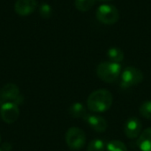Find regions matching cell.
Returning a JSON list of instances; mask_svg holds the SVG:
<instances>
[{
    "label": "cell",
    "instance_id": "obj_1",
    "mask_svg": "<svg viewBox=\"0 0 151 151\" xmlns=\"http://www.w3.org/2000/svg\"><path fill=\"white\" fill-rule=\"evenodd\" d=\"M113 102L112 94L107 89H97L92 92L88 99L87 105L90 111L100 113L108 111Z\"/></svg>",
    "mask_w": 151,
    "mask_h": 151
},
{
    "label": "cell",
    "instance_id": "obj_2",
    "mask_svg": "<svg viewBox=\"0 0 151 151\" xmlns=\"http://www.w3.org/2000/svg\"><path fill=\"white\" fill-rule=\"evenodd\" d=\"M122 67L119 63L111 61L102 62L96 68V74L100 80L106 83L115 82L120 76Z\"/></svg>",
    "mask_w": 151,
    "mask_h": 151
},
{
    "label": "cell",
    "instance_id": "obj_3",
    "mask_svg": "<svg viewBox=\"0 0 151 151\" xmlns=\"http://www.w3.org/2000/svg\"><path fill=\"white\" fill-rule=\"evenodd\" d=\"M97 20L105 25H113L119 19V12L116 6L110 4H101L96 12Z\"/></svg>",
    "mask_w": 151,
    "mask_h": 151
},
{
    "label": "cell",
    "instance_id": "obj_4",
    "mask_svg": "<svg viewBox=\"0 0 151 151\" xmlns=\"http://www.w3.org/2000/svg\"><path fill=\"white\" fill-rule=\"evenodd\" d=\"M120 79V87L122 88H128L142 83L144 75L140 69L134 66H127L121 72Z\"/></svg>",
    "mask_w": 151,
    "mask_h": 151
},
{
    "label": "cell",
    "instance_id": "obj_5",
    "mask_svg": "<svg viewBox=\"0 0 151 151\" xmlns=\"http://www.w3.org/2000/svg\"><path fill=\"white\" fill-rule=\"evenodd\" d=\"M65 142L73 150H79L86 144V134L79 127H71L65 134Z\"/></svg>",
    "mask_w": 151,
    "mask_h": 151
},
{
    "label": "cell",
    "instance_id": "obj_6",
    "mask_svg": "<svg viewBox=\"0 0 151 151\" xmlns=\"http://www.w3.org/2000/svg\"><path fill=\"white\" fill-rule=\"evenodd\" d=\"M1 97L3 102L14 103L17 105L21 104L24 101L22 95H20L19 88L12 83H9L4 86L1 90Z\"/></svg>",
    "mask_w": 151,
    "mask_h": 151
},
{
    "label": "cell",
    "instance_id": "obj_7",
    "mask_svg": "<svg viewBox=\"0 0 151 151\" xmlns=\"http://www.w3.org/2000/svg\"><path fill=\"white\" fill-rule=\"evenodd\" d=\"M0 115H1L2 119L5 123L12 124L18 119L19 116V107L14 103H11V102L4 103L1 105Z\"/></svg>",
    "mask_w": 151,
    "mask_h": 151
},
{
    "label": "cell",
    "instance_id": "obj_8",
    "mask_svg": "<svg viewBox=\"0 0 151 151\" xmlns=\"http://www.w3.org/2000/svg\"><path fill=\"white\" fill-rule=\"evenodd\" d=\"M142 130V124L138 118H129L124 125L125 135L129 139H135L140 136Z\"/></svg>",
    "mask_w": 151,
    "mask_h": 151
},
{
    "label": "cell",
    "instance_id": "obj_9",
    "mask_svg": "<svg viewBox=\"0 0 151 151\" xmlns=\"http://www.w3.org/2000/svg\"><path fill=\"white\" fill-rule=\"evenodd\" d=\"M83 119L95 132L97 133H104L108 127V123L106 119L99 115L86 114Z\"/></svg>",
    "mask_w": 151,
    "mask_h": 151
},
{
    "label": "cell",
    "instance_id": "obj_10",
    "mask_svg": "<svg viewBox=\"0 0 151 151\" xmlns=\"http://www.w3.org/2000/svg\"><path fill=\"white\" fill-rule=\"evenodd\" d=\"M37 7L36 0H17L14 5L15 12L20 16L32 14Z\"/></svg>",
    "mask_w": 151,
    "mask_h": 151
},
{
    "label": "cell",
    "instance_id": "obj_11",
    "mask_svg": "<svg viewBox=\"0 0 151 151\" xmlns=\"http://www.w3.org/2000/svg\"><path fill=\"white\" fill-rule=\"evenodd\" d=\"M137 146L142 151H151V127L142 132L137 140Z\"/></svg>",
    "mask_w": 151,
    "mask_h": 151
},
{
    "label": "cell",
    "instance_id": "obj_12",
    "mask_svg": "<svg viewBox=\"0 0 151 151\" xmlns=\"http://www.w3.org/2000/svg\"><path fill=\"white\" fill-rule=\"evenodd\" d=\"M107 57L111 62L120 63L124 59V52L119 47H111L107 50Z\"/></svg>",
    "mask_w": 151,
    "mask_h": 151
},
{
    "label": "cell",
    "instance_id": "obj_13",
    "mask_svg": "<svg viewBox=\"0 0 151 151\" xmlns=\"http://www.w3.org/2000/svg\"><path fill=\"white\" fill-rule=\"evenodd\" d=\"M69 114L74 119H83L87 114L86 108L81 103H74L69 108Z\"/></svg>",
    "mask_w": 151,
    "mask_h": 151
},
{
    "label": "cell",
    "instance_id": "obj_14",
    "mask_svg": "<svg viewBox=\"0 0 151 151\" xmlns=\"http://www.w3.org/2000/svg\"><path fill=\"white\" fill-rule=\"evenodd\" d=\"M96 4V0H74V5L81 12L89 11Z\"/></svg>",
    "mask_w": 151,
    "mask_h": 151
},
{
    "label": "cell",
    "instance_id": "obj_15",
    "mask_svg": "<svg viewBox=\"0 0 151 151\" xmlns=\"http://www.w3.org/2000/svg\"><path fill=\"white\" fill-rule=\"evenodd\" d=\"M106 151H128L124 142L119 140H113L107 143Z\"/></svg>",
    "mask_w": 151,
    "mask_h": 151
},
{
    "label": "cell",
    "instance_id": "obj_16",
    "mask_svg": "<svg viewBox=\"0 0 151 151\" xmlns=\"http://www.w3.org/2000/svg\"><path fill=\"white\" fill-rule=\"evenodd\" d=\"M105 142L101 139H95L91 141L87 147V151H105Z\"/></svg>",
    "mask_w": 151,
    "mask_h": 151
},
{
    "label": "cell",
    "instance_id": "obj_17",
    "mask_svg": "<svg viewBox=\"0 0 151 151\" xmlns=\"http://www.w3.org/2000/svg\"><path fill=\"white\" fill-rule=\"evenodd\" d=\"M139 111L143 118L151 120V101H145L140 106Z\"/></svg>",
    "mask_w": 151,
    "mask_h": 151
},
{
    "label": "cell",
    "instance_id": "obj_18",
    "mask_svg": "<svg viewBox=\"0 0 151 151\" xmlns=\"http://www.w3.org/2000/svg\"><path fill=\"white\" fill-rule=\"evenodd\" d=\"M52 12H53L52 8H51V6L49 4H46V3L42 4L40 5V7H39V13L44 19L50 18L51 15H52Z\"/></svg>",
    "mask_w": 151,
    "mask_h": 151
},
{
    "label": "cell",
    "instance_id": "obj_19",
    "mask_svg": "<svg viewBox=\"0 0 151 151\" xmlns=\"http://www.w3.org/2000/svg\"><path fill=\"white\" fill-rule=\"evenodd\" d=\"M12 150V145L10 143H4L1 147L2 151H11Z\"/></svg>",
    "mask_w": 151,
    "mask_h": 151
},
{
    "label": "cell",
    "instance_id": "obj_20",
    "mask_svg": "<svg viewBox=\"0 0 151 151\" xmlns=\"http://www.w3.org/2000/svg\"><path fill=\"white\" fill-rule=\"evenodd\" d=\"M2 103H3V100H2V97H1V91H0V106H1Z\"/></svg>",
    "mask_w": 151,
    "mask_h": 151
},
{
    "label": "cell",
    "instance_id": "obj_21",
    "mask_svg": "<svg viewBox=\"0 0 151 151\" xmlns=\"http://www.w3.org/2000/svg\"><path fill=\"white\" fill-rule=\"evenodd\" d=\"M99 1H102V2H109V1H112V0H99Z\"/></svg>",
    "mask_w": 151,
    "mask_h": 151
},
{
    "label": "cell",
    "instance_id": "obj_22",
    "mask_svg": "<svg viewBox=\"0 0 151 151\" xmlns=\"http://www.w3.org/2000/svg\"><path fill=\"white\" fill-rule=\"evenodd\" d=\"M0 142H1V136H0Z\"/></svg>",
    "mask_w": 151,
    "mask_h": 151
},
{
    "label": "cell",
    "instance_id": "obj_23",
    "mask_svg": "<svg viewBox=\"0 0 151 151\" xmlns=\"http://www.w3.org/2000/svg\"><path fill=\"white\" fill-rule=\"evenodd\" d=\"M0 151H2V150H1V149H0Z\"/></svg>",
    "mask_w": 151,
    "mask_h": 151
}]
</instances>
